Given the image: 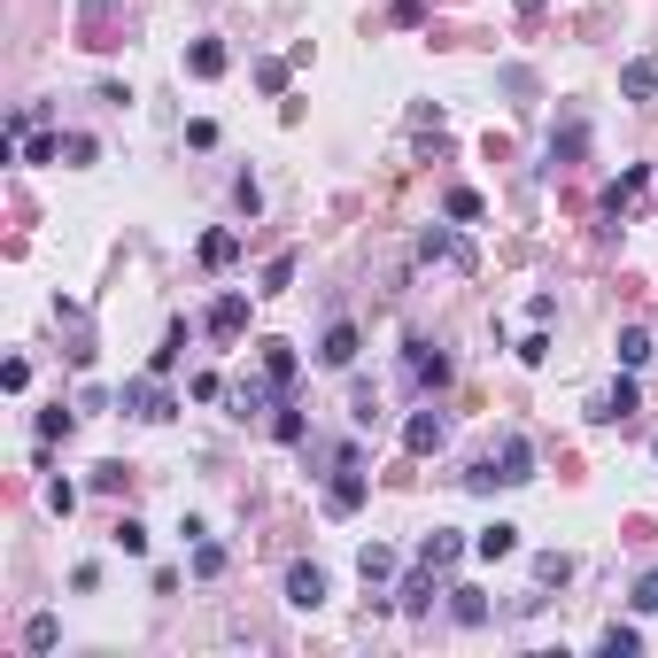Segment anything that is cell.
<instances>
[{"mask_svg":"<svg viewBox=\"0 0 658 658\" xmlns=\"http://www.w3.org/2000/svg\"><path fill=\"white\" fill-rule=\"evenodd\" d=\"M194 573H202V581H210V573H225V550H217V542H202V550H194Z\"/></svg>","mask_w":658,"mask_h":658,"instance_id":"cell-28","label":"cell"},{"mask_svg":"<svg viewBox=\"0 0 658 658\" xmlns=\"http://www.w3.org/2000/svg\"><path fill=\"white\" fill-rule=\"evenodd\" d=\"M357 573H364V581H388V573H395V550H388V542H364V550H357Z\"/></svg>","mask_w":658,"mask_h":658,"instance_id":"cell-16","label":"cell"},{"mask_svg":"<svg viewBox=\"0 0 658 658\" xmlns=\"http://www.w3.org/2000/svg\"><path fill=\"white\" fill-rule=\"evenodd\" d=\"M442 434H449V419L426 403V411H411V426H403V449H411V457H426V449H442Z\"/></svg>","mask_w":658,"mask_h":658,"instance_id":"cell-4","label":"cell"},{"mask_svg":"<svg viewBox=\"0 0 658 658\" xmlns=\"http://www.w3.org/2000/svg\"><path fill=\"white\" fill-rule=\"evenodd\" d=\"M449 217H457V225H480V194L473 186H449V202H442Z\"/></svg>","mask_w":658,"mask_h":658,"instance_id":"cell-20","label":"cell"},{"mask_svg":"<svg viewBox=\"0 0 658 658\" xmlns=\"http://www.w3.org/2000/svg\"><path fill=\"white\" fill-rule=\"evenodd\" d=\"M271 434H279V442H302V411H295V403H279V419H271Z\"/></svg>","mask_w":658,"mask_h":658,"instance_id":"cell-27","label":"cell"},{"mask_svg":"<svg viewBox=\"0 0 658 658\" xmlns=\"http://www.w3.org/2000/svg\"><path fill=\"white\" fill-rule=\"evenodd\" d=\"M449 612H457V628H480V620H488V604H480V589H449Z\"/></svg>","mask_w":658,"mask_h":658,"instance_id":"cell-19","label":"cell"},{"mask_svg":"<svg viewBox=\"0 0 658 658\" xmlns=\"http://www.w3.org/2000/svg\"><path fill=\"white\" fill-rule=\"evenodd\" d=\"M620 93H628V101H651V93H658V62H651V55H635L628 70H620Z\"/></svg>","mask_w":658,"mask_h":658,"instance_id":"cell-13","label":"cell"},{"mask_svg":"<svg viewBox=\"0 0 658 658\" xmlns=\"http://www.w3.org/2000/svg\"><path fill=\"white\" fill-rule=\"evenodd\" d=\"M124 550V558H148V527H140V519H117V535H109Z\"/></svg>","mask_w":658,"mask_h":658,"instance_id":"cell-21","label":"cell"},{"mask_svg":"<svg viewBox=\"0 0 658 658\" xmlns=\"http://www.w3.org/2000/svg\"><path fill=\"white\" fill-rule=\"evenodd\" d=\"M643 364H651V333L628 326V333H620V372H643Z\"/></svg>","mask_w":658,"mask_h":658,"instance_id":"cell-17","label":"cell"},{"mask_svg":"<svg viewBox=\"0 0 658 658\" xmlns=\"http://www.w3.org/2000/svg\"><path fill=\"white\" fill-rule=\"evenodd\" d=\"M233 256H240V233H210V240H202V264H210V271H225Z\"/></svg>","mask_w":658,"mask_h":658,"instance_id":"cell-18","label":"cell"},{"mask_svg":"<svg viewBox=\"0 0 658 658\" xmlns=\"http://www.w3.org/2000/svg\"><path fill=\"white\" fill-rule=\"evenodd\" d=\"M124 411H132V419H171V395L155 388V380H132V388H124Z\"/></svg>","mask_w":658,"mask_h":658,"instance_id":"cell-10","label":"cell"},{"mask_svg":"<svg viewBox=\"0 0 658 658\" xmlns=\"http://www.w3.org/2000/svg\"><path fill=\"white\" fill-rule=\"evenodd\" d=\"M318 364H333V372H349L357 364V326L341 318V326H326V341H318Z\"/></svg>","mask_w":658,"mask_h":658,"instance_id":"cell-9","label":"cell"},{"mask_svg":"<svg viewBox=\"0 0 658 658\" xmlns=\"http://www.w3.org/2000/svg\"><path fill=\"white\" fill-rule=\"evenodd\" d=\"M419 256H426V264H457V271H473V240H457V233H426V240H419Z\"/></svg>","mask_w":658,"mask_h":658,"instance_id":"cell-7","label":"cell"},{"mask_svg":"<svg viewBox=\"0 0 658 658\" xmlns=\"http://www.w3.org/2000/svg\"><path fill=\"white\" fill-rule=\"evenodd\" d=\"M527 480H535V442H527V434H511L488 465H473V473H465V488H480V496H488V488H527Z\"/></svg>","mask_w":658,"mask_h":658,"instance_id":"cell-1","label":"cell"},{"mask_svg":"<svg viewBox=\"0 0 658 658\" xmlns=\"http://www.w3.org/2000/svg\"><path fill=\"white\" fill-rule=\"evenodd\" d=\"M442 380H449V357L434 341H411L403 349V388H442Z\"/></svg>","mask_w":658,"mask_h":658,"instance_id":"cell-3","label":"cell"},{"mask_svg":"<svg viewBox=\"0 0 658 658\" xmlns=\"http://www.w3.org/2000/svg\"><path fill=\"white\" fill-rule=\"evenodd\" d=\"M604 651H612V658H635V651H643V635H635V628H604Z\"/></svg>","mask_w":658,"mask_h":658,"instance_id":"cell-25","label":"cell"},{"mask_svg":"<svg viewBox=\"0 0 658 658\" xmlns=\"http://www.w3.org/2000/svg\"><path fill=\"white\" fill-rule=\"evenodd\" d=\"M364 488H372V480L357 473V449H341V473L326 480V511H333V519H349V511L364 504Z\"/></svg>","mask_w":658,"mask_h":658,"instance_id":"cell-2","label":"cell"},{"mask_svg":"<svg viewBox=\"0 0 658 658\" xmlns=\"http://www.w3.org/2000/svg\"><path fill=\"white\" fill-rule=\"evenodd\" d=\"M635 612H658V573H643V581H635Z\"/></svg>","mask_w":658,"mask_h":658,"instance_id":"cell-29","label":"cell"},{"mask_svg":"<svg viewBox=\"0 0 658 658\" xmlns=\"http://www.w3.org/2000/svg\"><path fill=\"white\" fill-rule=\"evenodd\" d=\"M403 604H411V612H426V604H434V566H419L411 581H403Z\"/></svg>","mask_w":658,"mask_h":658,"instance_id":"cell-22","label":"cell"},{"mask_svg":"<svg viewBox=\"0 0 658 658\" xmlns=\"http://www.w3.org/2000/svg\"><path fill=\"white\" fill-rule=\"evenodd\" d=\"M628 411H635V372H620V380H612V388H604L597 403H589V419H604V426H612V419H628Z\"/></svg>","mask_w":658,"mask_h":658,"instance_id":"cell-8","label":"cell"},{"mask_svg":"<svg viewBox=\"0 0 658 658\" xmlns=\"http://www.w3.org/2000/svg\"><path fill=\"white\" fill-rule=\"evenodd\" d=\"M581 140H589V132H581V117H573L566 132H558V140H550V163H573V155H581Z\"/></svg>","mask_w":658,"mask_h":658,"instance_id":"cell-23","label":"cell"},{"mask_svg":"<svg viewBox=\"0 0 658 658\" xmlns=\"http://www.w3.org/2000/svg\"><path fill=\"white\" fill-rule=\"evenodd\" d=\"M511 550H519V527H511V519H496V527H480V535H473V558H488V566L511 558Z\"/></svg>","mask_w":658,"mask_h":658,"instance_id":"cell-11","label":"cell"},{"mask_svg":"<svg viewBox=\"0 0 658 658\" xmlns=\"http://www.w3.org/2000/svg\"><path fill=\"white\" fill-rule=\"evenodd\" d=\"M651 449H658V442H651Z\"/></svg>","mask_w":658,"mask_h":658,"instance_id":"cell-30","label":"cell"},{"mask_svg":"<svg viewBox=\"0 0 658 658\" xmlns=\"http://www.w3.org/2000/svg\"><path fill=\"white\" fill-rule=\"evenodd\" d=\"M287 279H295V256H271L264 264V295H287Z\"/></svg>","mask_w":658,"mask_h":658,"instance_id":"cell-24","label":"cell"},{"mask_svg":"<svg viewBox=\"0 0 658 658\" xmlns=\"http://www.w3.org/2000/svg\"><path fill=\"white\" fill-rule=\"evenodd\" d=\"M55 635H62V628H55V620H47V612H39V620H31V628H24V643H31V651H55Z\"/></svg>","mask_w":658,"mask_h":658,"instance_id":"cell-26","label":"cell"},{"mask_svg":"<svg viewBox=\"0 0 658 658\" xmlns=\"http://www.w3.org/2000/svg\"><path fill=\"white\" fill-rule=\"evenodd\" d=\"M186 70H194V78H225V47H217V39H194V47H186Z\"/></svg>","mask_w":658,"mask_h":658,"instance_id":"cell-15","label":"cell"},{"mask_svg":"<svg viewBox=\"0 0 658 658\" xmlns=\"http://www.w3.org/2000/svg\"><path fill=\"white\" fill-rule=\"evenodd\" d=\"M287 604H295V612H318V604H326V573L318 566H287Z\"/></svg>","mask_w":658,"mask_h":658,"instance_id":"cell-5","label":"cell"},{"mask_svg":"<svg viewBox=\"0 0 658 658\" xmlns=\"http://www.w3.org/2000/svg\"><path fill=\"white\" fill-rule=\"evenodd\" d=\"M240 326H248V295H217L210 333H217V341H240Z\"/></svg>","mask_w":658,"mask_h":658,"instance_id":"cell-12","label":"cell"},{"mask_svg":"<svg viewBox=\"0 0 658 658\" xmlns=\"http://www.w3.org/2000/svg\"><path fill=\"white\" fill-rule=\"evenodd\" d=\"M264 380H271L279 395L295 388V349H287V341H264Z\"/></svg>","mask_w":658,"mask_h":658,"instance_id":"cell-14","label":"cell"},{"mask_svg":"<svg viewBox=\"0 0 658 658\" xmlns=\"http://www.w3.org/2000/svg\"><path fill=\"white\" fill-rule=\"evenodd\" d=\"M457 558H465V535H457V527H434V535L419 542V566H434V573H449Z\"/></svg>","mask_w":658,"mask_h":658,"instance_id":"cell-6","label":"cell"}]
</instances>
